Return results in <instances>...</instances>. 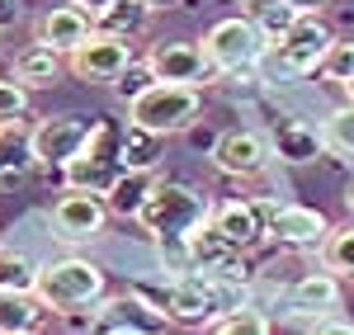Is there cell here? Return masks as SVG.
Instances as JSON below:
<instances>
[{"instance_id":"1","label":"cell","mask_w":354,"mask_h":335,"mask_svg":"<svg viewBox=\"0 0 354 335\" xmlns=\"http://www.w3.org/2000/svg\"><path fill=\"white\" fill-rule=\"evenodd\" d=\"M208 218H213V203H208L203 189L180 184V180H156L147 203H142V213H137V227L151 231L165 246V241H185L194 227H203Z\"/></svg>"},{"instance_id":"2","label":"cell","mask_w":354,"mask_h":335,"mask_svg":"<svg viewBox=\"0 0 354 335\" xmlns=\"http://www.w3.org/2000/svg\"><path fill=\"white\" fill-rule=\"evenodd\" d=\"M33 293L43 298V307L53 312V316L100 307L104 303V269L81 260V255H66V260H53V265H38Z\"/></svg>"},{"instance_id":"3","label":"cell","mask_w":354,"mask_h":335,"mask_svg":"<svg viewBox=\"0 0 354 335\" xmlns=\"http://www.w3.org/2000/svg\"><path fill=\"white\" fill-rule=\"evenodd\" d=\"M198 109H203V85L156 81L147 95H137L128 104V123L147 128V133H161V137H175V133H189L194 128Z\"/></svg>"},{"instance_id":"4","label":"cell","mask_w":354,"mask_h":335,"mask_svg":"<svg viewBox=\"0 0 354 335\" xmlns=\"http://www.w3.org/2000/svg\"><path fill=\"white\" fill-rule=\"evenodd\" d=\"M330 43H335V33L322 24V15H298V24L288 28L283 38H274V43H270L265 66H270L274 76H283V81H293V76H312V71H322Z\"/></svg>"},{"instance_id":"5","label":"cell","mask_w":354,"mask_h":335,"mask_svg":"<svg viewBox=\"0 0 354 335\" xmlns=\"http://www.w3.org/2000/svg\"><path fill=\"white\" fill-rule=\"evenodd\" d=\"M203 52H208L218 76H227V71H250V66H265L270 38L250 24L245 15H232V19H218V24L203 33Z\"/></svg>"},{"instance_id":"6","label":"cell","mask_w":354,"mask_h":335,"mask_svg":"<svg viewBox=\"0 0 354 335\" xmlns=\"http://www.w3.org/2000/svg\"><path fill=\"white\" fill-rule=\"evenodd\" d=\"M118 137H123V128H113V123H95V133H90V142H85V151L71 161V166H62L66 189L109 194L113 180L123 175V161H118Z\"/></svg>"},{"instance_id":"7","label":"cell","mask_w":354,"mask_h":335,"mask_svg":"<svg viewBox=\"0 0 354 335\" xmlns=\"http://www.w3.org/2000/svg\"><path fill=\"white\" fill-rule=\"evenodd\" d=\"M137 61L133 52V38H118V33H90L76 52L66 57V66H71V76L85 85H113L128 66Z\"/></svg>"},{"instance_id":"8","label":"cell","mask_w":354,"mask_h":335,"mask_svg":"<svg viewBox=\"0 0 354 335\" xmlns=\"http://www.w3.org/2000/svg\"><path fill=\"white\" fill-rule=\"evenodd\" d=\"M90 133H95V123H90L85 113H53V118H43V123L28 133L33 161H38V166H48V170L71 166V161L85 151Z\"/></svg>"},{"instance_id":"9","label":"cell","mask_w":354,"mask_h":335,"mask_svg":"<svg viewBox=\"0 0 354 335\" xmlns=\"http://www.w3.org/2000/svg\"><path fill=\"white\" fill-rule=\"evenodd\" d=\"M213 166L232 180H255L274 166V142L260 128H227L213 142Z\"/></svg>"},{"instance_id":"10","label":"cell","mask_w":354,"mask_h":335,"mask_svg":"<svg viewBox=\"0 0 354 335\" xmlns=\"http://www.w3.org/2000/svg\"><path fill=\"white\" fill-rule=\"evenodd\" d=\"M109 218L113 213H109V203H104V194L66 189L53 203V236H62V241H95Z\"/></svg>"},{"instance_id":"11","label":"cell","mask_w":354,"mask_h":335,"mask_svg":"<svg viewBox=\"0 0 354 335\" xmlns=\"http://www.w3.org/2000/svg\"><path fill=\"white\" fill-rule=\"evenodd\" d=\"M260 208H265V231L279 246L307 251V246H322L330 236V222L317 208H302V203H260Z\"/></svg>"},{"instance_id":"12","label":"cell","mask_w":354,"mask_h":335,"mask_svg":"<svg viewBox=\"0 0 354 335\" xmlns=\"http://www.w3.org/2000/svg\"><path fill=\"white\" fill-rule=\"evenodd\" d=\"M151 71H156V81H175V85H203V81H218V71H213V61L203 52V43H156L151 52Z\"/></svg>"},{"instance_id":"13","label":"cell","mask_w":354,"mask_h":335,"mask_svg":"<svg viewBox=\"0 0 354 335\" xmlns=\"http://www.w3.org/2000/svg\"><path fill=\"white\" fill-rule=\"evenodd\" d=\"M90 33H95V15H85L81 5H71V0H62V5L43 10L33 19V43H48L62 57H71Z\"/></svg>"},{"instance_id":"14","label":"cell","mask_w":354,"mask_h":335,"mask_svg":"<svg viewBox=\"0 0 354 335\" xmlns=\"http://www.w3.org/2000/svg\"><path fill=\"white\" fill-rule=\"evenodd\" d=\"M208 222L218 227L222 236L236 246V251H255L270 231H265V208H260V198H227V203H218L213 208V218Z\"/></svg>"},{"instance_id":"15","label":"cell","mask_w":354,"mask_h":335,"mask_svg":"<svg viewBox=\"0 0 354 335\" xmlns=\"http://www.w3.org/2000/svg\"><path fill=\"white\" fill-rule=\"evenodd\" d=\"M340 298H345V279L330 274L326 265H322V269H312V274H302V279L293 283L288 307H293V316L317 321V316H330V312L340 307Z\"/></svg>"},{"instance_id":"16","label":"cell","mask_w":354,"mask_h":335,"mask_svg":"<svg viewBox=\"0 0 354 335\" xmlns=\"http://www.w3.org/2000/svg\"><path fill=\"white\" fill-rule=\"evenodd\" d=\"M100 326H113V331H133V335H156L170 321L161 307H151L147 298H137L133 288L123 293V298H109V303H100Z\"/></svg>"},{"instance_id":"17","label":"cell","mask_w":354,"mask_h":335,"mask_svg":"<svg viewBox=\"0 0 354 335\" xmlns=\"http://www.w3.org/2000/svg\"><path fill=\"white\" fill-rule=\"evenodd\" d=\"M270 142H274V161H288V166H307V161H317V156L326 151L322 128H312V123H302V118L279 123L270 133Z\"/></svg>"},{"instance_id":"18","label":"cell","mask_w":354,"mask_h":335,"mask_svg":"<svg viewBox=\"0 0 354 335\" xmlns=\"http://www.w3.org/2000/svg\"><path fill=\"white\" fill-rule=\"evenodd\" d=\"M15 81H24L28 90H48V85L62 81V52L48 48V43H28L15 52Z\"/></svg>"},{"instance_id":"19","label":"cell","mask_w":354,"mask_h":335,"mask_svg":"<svg viewBox=\"0 0 354 335\" xmlns=\"http://www.w3.org/2000/svg\"><path fill=\"white\" fill-rule=\"evenodd\" d=\"M43 316H48V307H43L38 293L0 288V335H38Z\"/></svg>"},{"instance_id":"20","label":"cell","mask_w":354,"mask_h":335,"mask_svg":"<svg viewBox=\"0 0 354 335\" xmlns=\"http://www.w3.org/2000/svg\"><path fill=\"white\" fill-rule=\"evenodd\" d=\"M151 170H123L118 180H113V189L104 194V203H109V213L113 218H133L137 222V213H142V203H147V194H151Z\"/></svg>"},{"instance_id":"21","label":"cell","mask_w":354,"mask_h":335,"mask_svg":"<svg viewBox=\"0 0 354 335\" xmlns=\"http://www.w3.org/2000/svg\"><path fill=\"white\" fill-rule=\"evenodd\" d=\"M151 24V5L147 0H113L104 15H95V28L100 33H118V38H137Z\"/></svg>"},{"instance_id":"22","label":"cell","mask_w":354,"mask_h":335,"mask_svg":"<svg viewBox=\"0 0 354 335\" xmlns=\"http://www.w3.org/2000/svg\"><path fill=\"white\" fill-rule=\"evenodd\" d=\"M161 133H147V128H137V123H128L123 128V137H118V161H123V170H156V161H161Z\"/></svg>"},{"instance_id":"23","label":"cell","mask_w":354,"mask_h":335,"mask_svg":"<svg viewBox=\"0 0 354 335\" xmlns=\"http://www.w3.org/2000/svg\"><path fill=\"white\" fill-rule=\"evenodd\" d=\"M245 10V19H250V24L260 28V33H265V38H283V33H288V28L298 24V10H293V5H288V0H241Z\"/></svg>"},{"instance_id":"24","label":"cell","mask_w":354,"mask_h":335,"mask_svg":"<svg viewBox=\"0 0 354 335\" xmlns=\"http://www.w3.org/2000/svg\"><path fill=\"white\" fill-rule=\"evenodd\" d=\"M322 265L345 283H354V218L345 227H330V236L322 241Z\"/></svg>"},{"instance_id":"25","label":"cell","mask_w":354,"mask_h":335,"mask_svg":"<svg viewBox=\"0 0 354 335\" xmlns=\"http://www.w3.org/2000/svg\"><path fill=\"white\" fill-rule=\"evenodd\" d=\"M322 142H326V151H335V156H354V104L350 99L322 118Z\"/></svg>"},{"instance_id":"26","label":"cell","mask_w":354,"mask_h":335,"mask_svg":"<svg viewBox=\"0 0 354 335\" xmlns=\"http://www.w3.org/2000/svg\"><path fill=\"white\" fill-rule=\"evenodd\" d=\"M33 283H38V265L24 251H0V288L33 293Z\"/></svg>"},{"instance_id":"27","label":"cell","mask_w":354,"mask_h":335,"mask_svg":"<svg viewBox=\"0 0 354 335\" xmlns=\"http://www.w3.org/2000/svg\"><path fill=\"white\" fill-rule=\"evenodd\" d=\"M28 118V85L15 76H0V128H19Z\"/></svg>"},{"instance_id":"28","label":"cell","mask_w":354,"mask_h":335,"mask_svg":"<svg viewBox=\"0 0 354 335\" xmlns=\"http://www.w3.org/2000/svg\"><path fill=\"white\" fill-rule=\"evenodd\" d=\"M151 85H156V71H151V61L142 57V61H133V66H128V71H123L109 90H113V99H118V104H133L137 95H147Z\"/></svg>"},{"instance_id":"29","label":"cell","mask_w":354,"mask_h":335,"mask_svg":"<svg viewBox=\"0 0 354 335\" xmlns=\"http://www.w3.org/2000/svg\"><path fill=\"white\" fill-rule=\"evenodd\" d=\"M28 166H38V161H33V146H28V142L0 137V184H15Z\"/></svg>"},{"instance_id":"30","label":"cell","mask_w":354,"mask_h":335,"mask_svg":"<svg viewBox=\"0 0 354 335\" xmlns=\"http://www.w3.org/2000/svg\"><path fill=\"white\" fill-rule=\"evenodd\" d=\"M322 76L335 81V85L354 81V43H350V38H335V43H330L326 61H322Z\"/></svg>"},{"instance_id":"31","label":"cell","mask_w":354,"mask_h":335,"mask_svg":"<svg viewBox=\"0 0 354 335\" xmlns=\"http://www.w3.org/2000/svg\"><path fill=\"white\" fill-rule=\"evenodd\" d=\"M213 335H270V321L260 316V312H232L227 321H218V331Z\"/></svg>"},{"instance_id":"32","label":"cell","mask_w":354,"mask_h":335,"mask_svg":"<svg viewBox=\"0 0 354 335\" xmlns=\"http://www.w3.org/2000/svg\"><path fill=\"white\" fill-rule=\"evenodd\" d=\"M307 335H354V321H345V316H317L312 326H307Z\"/></svg>"},{"instance_id":"33","label":"cell","mask_w":354,"mask_h":335,"mask_svg":"<svg viewBox=\"0 0 354 335\" xmlns=\"http://www.w3.org/2000/svg\"><path fill=\"white\" fill-rule=\"evenodd\" d=\"M19 19V0H0V28H10Z\"/></svg>"},{"instance_id":"34","label":"cell","mask_w":354,"mask_h":335,"mask_svg":"<svg viewBox=\"0 0 354 335\" xmlns=\"http://www.w3.org/2000/svg\"><path fill=\"white\" fill-rule=\"evenodd\" d=\"M288 5H293L298 15H322V10H326V0H288Z\"/></svg>"},{"instance_id":"35","label":"cell","mask_w":354,"mask_h":335,"mask_svg":"<svg viewBox=\"0 0 354 335\" xmlns=\"http://www.w3.org/2000/svg\"><path fill=\"white\" fill-rule=\"evenodd\" d=\"M71 5H81L85 15H104V10H109L113 0H71Z\"/></svg>"},{"instance_id":"36","label":"cell","mask_w":354,"mask_h":335,"mask_svg":"<svg viewBox=\"0 0 354 335\" xmlns=\"http://www.w3.org/2000/svg\"><path fill=\"white\" fill-rule=\"evenodd\" d=\"M345 213H350V218H354V184H350V189H345Z\"/></svg>"},{"instance_id":"37","label":"cell","mask_w":354,"mask_h":335,"mask_svg":"<svg viewBox=\"0 0 354 335\" xmlns=\"http://www.w3.org/2000/svg\"><path fill=\"white\" fill-rule=\"evenodd\" d=\"M340 90H345V99H350V104H354V81H345V85H340Z\"/></svg>"},{"instance_id":"38","label":"cell","mask_w":354,"mask_h":335,"mask_svg":"<svg viewBox=\"0 0 354 335\" xmlns=\"http://www.w3.org/2000/svg\"><path fill=\"white\" fill-rule=\"evenodd\" d=\"M147 5H151V10H161V5H170V0H147Z\"/></svg>"},{"instance_id":"39","label":"cell","mask_w":354,"mask_h":335,"mask_svg":"<svg viewBox=\"0 0 354 335\" xmlns=\"http://www.w3.org/2000/svg\"><path fill=\"white\" fill-rule=\"evenodd\" d=\"M5 133H10V128H0V137H5Z\"/></svg>"}]
</instances>
